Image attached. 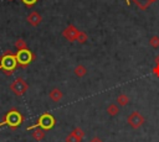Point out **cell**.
<instances>
[{
    "label": "cell",
    "instance_id": "cell-11",
    "mask_svg": "<svg viewBox=\"0 0 159 142\" xmlns=\"http://www.w3.org/2000/svg\"><path fill=\"white\" fill-rule=\"evenodd\" d=\"M107 114H108V116H111V117H113V116H117L118 114H119V107H118V105L117 104H109L108 106H107Z\"/></svg>",
    "mask_w": 159,
    "mask_h": 142
},
{
    "label": "cell",
    "instance_id": "cell-23",
    "mask_svg": "<svg viewBox=\"0 0 159 142\" xmlns=\"http://www.w3.org/2000/svg\"><path fill=\"white\" fill-rule=\"evenodd\" d=\"M155 0H147V5H149V4H152V2H154Z\"/></svg>",
    "mask_w": 159,
    "mask_h": 142
},
{
    "label": "cell",
    "instance_id": "cell-6",
    "mask_svg": "<svg viewBox=\"0 0 159 142\" xmlns=\"http://www.w3.org/2000/svg\"><path fill=\"white\" fill-rule=\"evenodd\" d=\"M127 122H128V125H129L132 128L137 130V128H139V127H142V126L144 125L145 119H144V116H143L142 114H139L138 111H133V112L127 117Z\"/></svg>",
    "mask_w": 159,
    "mask_h": 142
},
{
    "label": "cell",
    "instance_id": "cell-2",
    "mask_svg": "<svg viewBox=\"0 0 159 142\" xmlns=\"http://www.w3.org/2000/svg\"><path fill=\"white\" fill-rule=\"evenodd\" d=\"M22 121H24V116H22V114L19 111V110H16V109H11V110H9L6 114H5V116H4V119H2V123L4 125H7L10 128H17L21 123H22Z\"/></svg>",
    "mask_w": 159,
    "mask_h": 142
},
{
    "label": "cell",
    "instance_id": "cell-5",
    "mask_svg": "<svg viewBox=\"0 0 159 142\" xmlns=\"http://www.w3.org/2000/svg\"><path fill=\"white\" fill-rule=\"evenodd\" d=\"M29 89V84L25 81L24 78L17 77L11 84H10V90L16 95V96H21L24 95Z\"/></svg>",
    "mask_w": 159,
    "mask_h": 142
},
{
    "label": "cell",
    "instance_id": "cell-9",
    "mask_svg": "<svg viewBox=\"0 0 159 142\" xmlns=\"http://www.w3.org/2000/svg\"><path fill=\"white\" fill-rule=\"evenodd\" d=\"M48 96H50V99L52 100V101H55V102H58L62 98H63V93L58 89V88H53V89H51L50 90V93H48Z\"/></svg>",
    "mask_w": 159,
    "mask_h": 142
},
{
    "label": "cell",
    "instance_id": "cell-19",
    "mask_svg": "<svg viewBox=\"0 0 159 142\" xmlns=\"http://www.w3.org/2000/svg\"><path fill=\"white\" fill-rule=\"evenodd\" d=\"M39 0H21V2L24 4V5H26L27 7H31V6H34L36 2H37Z\"/></svg>",
    "mask_w": 159,
    "mask_h": 142
},
{
    "label": "cell",
    "instance_id": "cell-24",
    "mask_svg": "<svg viewBox=\"0 0 159 142\" xmlns=\"http://www.w3.org/2000/svg\"><path fill=\"white\" fill-rule=\"evenodd\" d=\"M125 1H127V4H128V5H130V0H125Z\"/></svg>",
    "mask_w": 159,
    "mask_h": 142
},
{
    "label": "cell",
    "instance_id": "cell-12",
    "mask_svg": "<svg viewBox=\"0 0 159 142\" xmlns=\"http://www.w3.org/2000/svg\"><path fill=\"white\" fill-rule=\"evenodd\" d=\"M73 72H75V75L76 77L82 78V77H84L87 74V68L83 64H78V65H76V68H75Z\"/></svg>",
    "mask_w": 159,
    "mask_h": 142
},
{
    "label": "cell",
    "instance_id": "cell-17",
    "mask_svg": "<svg viewBox=\"0 0 159 142\" xmlns=\"http://www.w3.org/2000/svg\"><path fill=\"white\" fill-rule=\"evenodd\" d=\"M149 44L153 48H159V36H152L149 40Z\"/></svg>",
    "mask_w": 159,
    "mask_h": 142
},
{
    "label": "cell",
    "instance_id": "cell-21",
    "mask_svg": "<svg viewBox=\"0 0 159 142\" xmlns=\"http://www.w3.org/2000/svg\"><path fill=\"white\" fill-rule=\"evenodd\" d=\"M89 142H103L99 137H97V136H94V137H92L91 140H89Z\"/></svg>",
    "mask_w": 159,
    "mask_h": 142
},
{
    "label": "cell",
    "instance_id": "cell-3",
    "mask_svg": "<svg viewBox=\"0 0 159 142\" xmlns=\"http://www.w3.org/2000/svg\"><path fill=\"white\" fill-rule=\"evenodd\" d=\"M55 123H56V119H55L50 112H43V114L37 119V122H36V123H34L32 126H29V127H27V131L34 130V128H37V127H40V128L47 131V130H51V128L55 126Z\"/></svg>",
    "mask_w": 159,
    "mask_h": 142
},
{
    "label": "cell",
    "instance_id": "cell-20",
    "mask_svg": "<svg viewBox=\"0 0 159 142\" xmlns=\"http://www.w3.org/2000/svg\"><path fill=\"white\" fill-rule=\"evenodd\" d=\"M152 73H153V74H154L157 78H159V64H157V65H155V67L152 69Z\"/></svg>",
    "mask_w": 159,
    "mask_h": 142
},
{
    "label": "cell",
    "instance_id": "cell-4",
    "mask_svg": "<svg viewBox=\"0 0 159 142\" xmlns=\"http://www.w3.org/2000/svg\"><path fill=\"white\" fill-rule=\"evenodd\" d=\"M15 57H16V61H17V65H20L21 68H26L35 59V54L29 48L19 49L15 53Z\"/></svg>",
    "mask_w": 159,
    "mask_h": 142
},
{
    "label": "cell",
    "instance_id": "cell-22",
    "mask_svg": "<svg viewBox=\"0 0 159 142\" xmlns=\"http://www.w3.org/2000/svg\"><path fill=\"white\" fill-rule=\"evenodd\" d=\"M155 63H157V64H159V54L155 57Z\"/></svg>",
    "mask_w": 159,
    "mask_h": 142
},
{
    "label": "cell",
    "instance_id": "cell-18",
    "mask_svg": "<svg viewBox=\"0 0 159 142\" xmlns=\"http://www.w3.org/2000/svg\"><path fill=\"white\" fill-rule=\"evenodd\" d=\"M66 142H81V140H80L78 137H76V136L71 132L70 135H67V137H66Z\"/></svg>",
    "mask_w": 159,
    "mask_h": 142
},
{
    "label": "cell",
    "instance_id": "cell-13",
    "mask_svg": "<svg viewBox=\"0 0 159 142\" xmlns=\"http://www.w3.org/2000/svg\"><path fill=\"white\" fill-rule=\"evenodd\" d=\"M129 104V98L127 94H119L117 96V105L119 106H125Z\"/></svg>",
    "mask_w": 159,
    "mask_h": 142
},
{
    "label": "cell",
    "instance_id": "cell-1",
    "mask_svg": "<svg viewBox=\"0 0 159 142\" xmlns=\"http://www.w3.org/2000/svg\"><path fill=\"white\" fill-rule=\"evenodd\" d=\"M16 68H17V61L15 53H12L11 51H6L0 57V69L4 70L6 75H11Z\"/></svg>",
    "mask_w": 159,
    "mask_h": 142
},
{
    "label": "cell",
    "instance_id": "cell-25",
    "mask_svg": "<svg viewBox=\"0 0 159 142\" xmlns=\"http://www.w3.org/2000/svg\"><path fill=\"white\" fill-rule=\"evenodd\" d=\"M1 126H4V123H2V121L0 122V127H1Z\"/></svg>",
    "mask_w": 159,
    "mask_h": 142
},
{
    "label": "cell",
    "instance_id": "cell-16",
    "mask_svg": "<svg viewBox=\"0 0 159 142\" xmlns=\"http://www.w3.org/2000/svg\"><path fill=\"white\" fill-rule=\"evenodd\" d=\"M87 40H88V36L86 35V32L80 31V33H78V36H77V40H76V42H78V43H86V42H87Z\"/></svg>",
    "mask_w": 159,
    "mask_h": 142
},
{
    "label": "cell",
    "instance_id": "cell-7",
    "mask_svg": "<svg viewBox=\"0 0 159 142\" xmlns=\"http://www.w3.org/2000/svg\"><path fill=\"white\" fill-rule=\"evenodd\" d=\"M78 33H80V30L76 28L75 25H68V26L62 31V36H63L67 41H70V42H76Z\"/></svg>",
    "mask_w": 159,
    "mask_h": 142
},
{
    "label": "cell",
    "instance_id": "cell-15",
    "mask_svg": "<svg viewBox=\"0 0 159 142\" xmlns=\"http://www.w3.org/2000/svg\"><path fill=\"white\" fill-rule=\"evenodd\" d=\"M15 47H16V49H17V51H19V49H25V48H27V44H26L25 40L19 38V40H16V41H15Z\"/></svg>",
    "mask_w": 159,
    "mask_h": 142
},
{
    "label": "cell",
    "instance_id": "cell-26",
    "mask_svg": "<svg viewBox=\"0 0 159 142\" xmlns=\"http://www.w3.org/2000/svg\"><path fill=\"white\" fill-rule=\"evenodd\" d=\"M9 1H12V0H9Z\"/></svg>",
    "mask_w": 159,
    "mask_h": 142
},
{
    "label": "cell",
    "instance_id": "cell-10",
    "mask_svg": "<svg viewBox=\"0 0 159 142\" xmlns=\"http://www.w3.org/2000/svg\"><path fill=\"white\" fill-rule=\"evenodd\" d=\"M34 130H35V131H32V133H31L32 138H34L35 141H42V140L45 138V130H42V128H40V127L34 128Z\"/></svg>",
    "mask_w": 159,
    "mask_h": 142
},
{
    "label": "cell",
    "instance_id": "cell-14",
    "mask_svg": "<svg viewBox=\"0 0 159 142\" xmlns=\"http://www.w3.org/2000/svg\"><path fill=\"white\" fill-rule=\"evenodd\" d=\"M71 132H72V133H73L76 137H78L81 141H82V140H83V137H84V131H83L81 127H75V128H73Z\"/></svg>",
    "mask_w": 159,
    "mask_h": 142
},
{
    "label": "cell",
    "instance_id": "cell-8",
    "mask_svg": "<svg viewBox=\"0 0 159 142\" xmlns=\"http://www.w3.org/2000/svg\"><path fill=\"white\" fill-rule=\"evenodd\" d=\"M26 21H27L32 27H37V26L42 22V16L40 15V12H37V11H32V12H30V14L27 15Z\"/></svg>",
    "mask_w": 159,
    "mask_h": 142
}]
</instances>
